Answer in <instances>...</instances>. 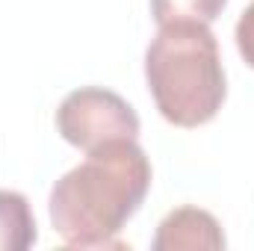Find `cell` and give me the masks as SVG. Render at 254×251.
I'll return each instance as SVG.
<instances>
[{"label": "cell", "mask_w": 254, "mask_h": 251, "mask_svg": "<svg viewBox=\"0 0 254 251\" xmlns=\"http://www.w3.org/2000/svg\"><path fill=\"white\" fill-rule=\"evenodd\" d=\"M151 189V160L136 139H116L86 154L51 189L48 213L54 231L74 249L122 246L127 219Z\"/></svg>", "instance_id": "1"}, {"label": "cell", "mask_w": 254, "mask_h": 251, "mask_svg": "<svg viewBox=\"0 0 254 251\" xmlns=\"http://www.w3.org/2000/svg\"><path fill=\"white\" fill-rule=\"evenodd\" d=\"M145 80L169 125L201 127L213 122L225 104L228 83L210 24H160L145 51Z\"/></svg>", "instance_id": "2"}, {"label": "cell", "mask_w": 254, "mask_h": 251, "mask_svg": "<svg viewBox=\"0 0 254 251\" xmlns=\"http://www.w3.org/2000/svg\"><path fill=\"white\" fill-rule=\"evenodd\" d=\"M57 130L68 145L89 154L116 139H136L139 116L122 95L101 86H83L63 98L57 110Z\"/></svg>", "instance_id": "3"}, {"label": "cell", "mask_w": 254, "mask_h": 251, "mask_svg": "<svg viewBox=\"0 0 254 251\" xmlns=\"http://www.w3.org/2000/svg\"><path fill=\"white\" fill-rule=\"evenodd\" d=\"M228 246L222 225L201 207L172 210L154 234V251H219Z\"/></svg>", "instance_id": "4"}, {"label": "cell", "mask_w": 254, "mask_h": 251, "mask_svg": "<svg viewBox=\"0 0 254 251\" xmlns=\"http://www.w3.org/2000/svg\"><path fill=\"white\" fill-rule=\"evenodd\" d=\"M36 240L39 231L30 201L15 189H0V251H27Z\"/></svg>", "instance_id": "5"}, {"label": "cell", "mask_w": 254, "mask_h": 251, "mask_svg": "<svg viewBox=\"0 0 254 251\" xmlns=\"http://www.w3.org/2000/svg\"><path fill=\"white\" fill-rule=\"evenodd\" d=\"M228 0H151V15L157 24H175V21H198L213 24L225 12Z\"/></svg>", "instance_id": "6"}, {"label": "cell", "mask_w": 254, "mask_h": 251, "mask_svg": "<svg viewBox=\"0 0 254 251\" xmlns=\"http://www.w3.org/2000/svg\"><path fill=\"white\" fill-rule=\"evenodd\" d=\"M234 39H237L240 57L246 60V65L254 68V3H249V9L240 15L237 30H234Z\"/></svg>", "instance_id": "7"}]
</instances>
